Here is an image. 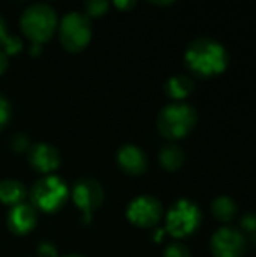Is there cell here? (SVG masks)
Wrapping results in <instances>:
<instances>
[{
  "label": "cell",
  "instance_id": "cell-1",
  "mask_svg": "<svg viewBox=\"0 0 256 257\" xmlns=\"http://www.w3.org/2000/svg\"><path fill=\"white\" fill-rule=\"evenodd\" d=\"M184 63L195 75L211 78L226 71L229 65V53L217 39L198 36L189 42L184 53Z\"/></svg>",
  "mask_w": 256,
  "mask_h": 257
},
{
  "label": "cell",
  "instance_id": "cell-2",
  "mask_svg": "<svg viewBox=\"0 0 256 257\" xmlns=\"http://www.w3.org/2000/svg\"><path fill=\"white\" fill-rule=\"evenodd\" d=\"M198 122V111L187 102H170L164 105L157 116L158 133L169 139L178 140L192 133Z\"/></svg>",
  "mask_w": 256,
  "mask_h": 257
},
{
  "label": "cell",
  "instance_id": "cell-3",
  "mask_svg": "<svg viewBox=\"0 0 256 257\" xmlns=\"http://www.w3.org/2000/svg\"><path fill=\"white\" fill-rule=\"evenodd\" d=\"M23 33L36 44L48 41L57 27V14L48 3L29 5L20 18Z\"/></svg>",
  "mask_w": 256,
  "mask_h": 257
},
{
  "label": "cell",
  "instance_id": "cell-4",
  "mask_svg": "<svg viewBox=\"0 0 256 257\" xmlns=\"http://www.w3.org/2000/svg\"><path fill=\"white\" fill-rule=\"evenodd\" d=\"M202 224V211L190 199L177 200L166 214V227L164 230L177 238L183 239L193 235Z\"/></svg>",
  "mask_w": 256,
  "mask_h": 257
},
{
  "label": "cell",
  "instance_id": "cell-5",
  "mask_svg": "<svg viewBox=\"0 0 256 257\" xmlns=\"http://www.w3.org/2000/svg\"><path fill=\"white\" fill-rule=\"evenodd\" d=\"M68 196L69 190L66 182L56 175H47L38 179L30 190L33 208H38L42 212L59 211L68 200Z\"/></svg>",
  "mask_w": 256,
  "mask_h": 257
},
{
  "label": "cell",
  "instance_id": "cell-6",
  "mask_svg": "<svg viewBox=\"0 0 256 257\" xmlns=\"http://www.w3.org/2000/svg\"><path fill=\"white\" fill-rule=\"evenodd\" d=\"M92 38L91 18L81 11H69L59 24V39L62 45L72 53L81 51Z\"/></svg>",
  "mask_w": 256,
  "mask_h": 257
},
{
  "label": "cell",
  "instance_id": "cell-7",
  "mask_svg": "<svg viewBox=\"0 0 256 257\" xmlns=\"http://www.w3.org/2000/svg\"><path fill=\"white\" fill-rule=\"evenodd\" d=\"M72 202L83 214V223H91L92 214L104 202L103 185L94 178H80L71 190Z\"/></svg>",
  "mask_w": 256,
  "mask_h": 257
},
{
  "label": "cell",
  "instance_id": "cell-8",
  "mask_svg": "<svg viewBox=\"0 0 256 257\" xmlns=\"http://www.w3.org/2000/svg\"><path fill=\"white\" fill-rule=\"evenodd\" d=\"M210 248L214 257H244L247 239L240 229L223 226L211 235Z\"/></svg>",
  "mask_w": 256,
  "mask_h": 257
},
{
  "label": "cell",
  "instance_id": "cell-9",
  "mask_svg": "<svg viewBox=\"0 0 256 257\" xmlns=\"http://www.w3.org/2000/svg\"><path fill=\"white\" fill-rule=\"evenodd\" d=\"M125 214L130 223L137 227H154L163 215V206L157 197L143 194L128 203Z\"/></svg>",
  "mask_w": 256,
  "mask_h": 257
},
{
  "label": "cell",
  "instance_id": "cell-10",
  "mask_svg": "<svg viewBox=\"0 0 256 257\" xmlns=\"http://www.w3.org/2000/svg\"><path fill=\"white\" fill-rule=\"evenodd\" d=\"M29 163L30 166L39 172V173H45L50 175L51 172L57 170L60 166V152L57 151V148H54L50 143L41 142V143H35L30 146L29 149Z\"/></svg>",
  "mask_w": 256,
  "mask_h": 257
},
{
  "label": "cell",
  "instance_id": "cell-11",
  "mask_svg": "<svg viewBox=\"0 0 256 257\" xmlns=\"http://www.w3.org/2000/svg\"><path fill=\"white\" fill-rule=\"evenodd\" d=\"M8 227L15 235H27L30 233L36 223H38V214L36 209L29 203H20L9 209L8 218H6Z\"/></svg>",
  "mask_w": 256,
  "mask_h": 257
},
{
  "label": "cell",
  "instance_id": "cell-12",
  "mask_svg": "<svg viewBox=\"0 0 256 257\" xmlns=\"http://www.w3.org/2000/svg\"><path fill=\"white\" fill-rule=\"evenodd\" d=\"M116 161L122 172H125L128 175H134V176L145 173L148 169L146 154L139 146L131 145V143H127L118 149Z\"/></svg>",
  "mask_w": 256,
  "mask_h": 257
},
{
  "label": "cell",
  "instance_id": "cell-13",
  "mask_svg": "<svg viewBox=\"0 0 256 257\" xmlns=\"http://www.w3.org/2000/svg\"><path fill=\"white\" fill-rule=\"evenodd\" d=\"M195 90V81L187 74H177L166 80L164 83V92L169 98H172L175 102H183L189 95H192Z\"/></svg>",
  "mask_w": 256,
  "mask_h": 257
},
{
  "label": "cell",
  "instance_id": "cell-14",
  "mask_svg": "<svg viewBox=\"0 0 256 257\" xmlns=\"http://www.w3.org/2000/svg\"><path fill=\"white\" fill-rule=\"evenodd\" d=\"M158 160H160V164L164 170L177 172L184 164L186 152L180 145L170 142V143H166L161 146V149L158 152Z\"/></svg>",
  "mask_w": 256,
  "mask_h": 257
},
{
  "label": "cell",
  "instance_id": "cell-15",
  "mask_svg": "<svg viewBox=\"0 0 256 257\" xmlns=\"http://www.w3.org/2000/svg\"><path fill=\"white\" fill-rule=\"evenodd\" d=\"M27 196L26 187L18 179H2L0 181V202L8 206H15L24 202Z\"/></svg>",
  "mask_w": 256,
  "mask_h": 257
},
{
  "label": "cell",
  "instance_id": "cell-16",
  "mask_svg": "<svg viewBox=\"0 0 256 257\" xmlns=\"http://www.w3.org/2000/svg\"><path fill=\"white\" fill-rule=\"evenodd\" d=\"M211 214L217 221L229 223L232 221L238 214L237 202L229 196H217L211 202Z\"/></svg>",
  "mask_w": 256,
  "mask_h": 257
},
{
  "label": "cell",
  "instance_id": "cell-17",
  "mask_svg": "<svg viewBox=\"0 0 256 257\" xmlns=\"http://www.w3.org/2000/svg\"><path fill=\"white\" fill-rule=\"evenodd\" d=\"M84 8V14L91 18V17H98L107 12L109 9V2L106 0H88L83 3Z\"/></svg>",
  "mask_w": 256,
  "mask_h": 257
},
{
  "label": "cell",
  "instance_id": "cell-18",
  "mask_svg": "<svg viewBox=\"0 0 256 257\" xmlns=\"http://www.w3.org/2000/svg\"><path fill=\"white\" fill-rule=\"evenodd\" d=\"M163 257H193V256H192L190 248H189L186 244L175 241V242H170V244L166 247Z\"/></svg>",
  "mask_w": 256,
  "mask_h": 257
},
{
  "label": "cell",
  "instance_id": "cell-19",
  "mask_svg": "<svg viewBox=\"0 0 256 257\" xmlns=\"http://www.w3.org/2000/svg\"><path fill=\"white\" fill-rule=\"evenodd\" d=\"M11 148H12L15 152H18V154H21V152L30 149V139H29V136H26L24 133H17V134L11 139Z\"/></svg>",
  "mask_w": 256,
  "mask_h": 257
},
{
  "label": "cell",
  "instance_id": "cell-20",
  "mask_svg": "<svg viewBox=\"0 0 256 257\" xmlns=\"http://www.w3.org/2000/svg\"><path fill=\"white\" fill-rule=\"evenodd\" d=\"M240 230L243 233H256V212H246L240 218Z\"/></svg>",
  "mask_w": 256,
  "mask_h": 257
},
{
  "label": "cell",
  "instance_id": "cell-21",
  "mask_svg": "<svg viewBox=\"0 0 256 257\" xmlns=\"http://www.w3.org/2000/svg\"><path fill=\"white\" fill-rule=\"evenodd\" d=\"M9 117H11V102L5 95L0 93V130L6 126Z\"/></svg>",
  "mask_w": 256,
  "mask_h": 257
},
{
  "label": "cell",
  "instance_id": "cell-22",
  "mask_svg": "<svg viewBox=\"0 0 256 257\" xmlns=\"http://www.w3.org/2000/svg\"><path fill=\"white\" fill-rule=\"evenodd\" d=\"M36 251H38V256L39 257H57V248L50 241H42L36 247Z\"/></svg>",
  "mask_w": 256,
  "mask_h": 257
},
{
  "label": "cell",
  "instance_id": "cell-23",
  "mask_svg": "<svg viewBox=\"0 0 256 257\" xmlns=\"http://www.w3.org/2000/svg\"><path fill=\"white\" fill-rule=\"evenodd\" d=\"M11 36H12V35H9V33H8L6 23H5L3 17L0 15V50H3V48L8 45V42H9Z\"/></svg>",
  "mask_w": 256,
  "mask_h": 257
},
{
  "label": "cell",
  "instance_id": "cell-24",
  "mask_svg": "<svg viewBox=\"0 0 256 257\" xmlns=\"http://www.w3.org/2000/svg\"><path fill=\"white\" fill-rule=\"evenodd\" d=\"M8 65H9V60H8V54L3 51V50H0V75L6 71V68H8Z\"/></svg>",
  "mask_w": 256,
  "mask_h": 257
},
{
  "label": "cell",
  "instance_id": "cell-25",
  "mask_svg": "<svg viewBox=\"0 0 256 257\" xmlns=\"http://www.w3.org/2000/svg\"><path fill=\"white\" fill-rule=\"evenodd\" d=\"M136 5V2L134 0H116L115 2V6L116 8H119V9H128V8H133Z\"/></svg>",
  "mask_w": 256,
  "mask_h": 257
},
{
  "label": "cell",
  "instance_id": "cell-26",
  "mask_svg": "<svg viewBox=\"0 0 256 257\" xmlns=\"http://www.w3.org/2000/svg\"><path fill=\"white\" fill-rule=\"evenodd\" d=\"M41 51H42V44L32 42V45H30V48H29V53L33 54V56H36V54H39Z\"/></svg>",
  "mask_w": 256,
  "mask_h": 257
},
{
  "label": "cell",
  "instance_id": "cell-27",
  "mask_svg": "<svg viewBox=\"0 0 256 257\" xmlns=\"http://www.w3.org/2000/svg\"><path fill=\"white\" fill-rule=\"evenodd\" d=\"M164 229H155L154 230V235H152V238H154V241L155 242H158V241H161L163 239V235H164Z\"/></svg>",
  "mask_w": 256,
  "mask_h": 257
},
{
  "label": "cell",
  "instance_id": "cell-28",
  "mask_svg": "<svg viewBox=\"0 0 256 257\" xmlns=\"http://www.w3.org/2000/svg\"><path fill=\"white\" fill-rule=\"evenodd\" d=\"M62 257H84V256H81V254H75V253H71V254H65V256H62Z\"/></svg>",
  "mask_w": 256,
  "mask_h": 257
}]
</instances>
